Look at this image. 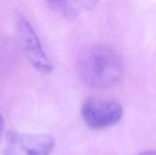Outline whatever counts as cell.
Wrapping results in <instances>:
<instances>
[{
    "instance_id": "7a4b0ae2",
    "label": "cell",
    "mask_w": 156,
    "mask_h": 155,
    "mask_svg": "<svg viewBox=\"0 0 156 155\" xmlns=\"http://www.w3.org/2000/svg\"><path fill=\"white\" fill-rule=\"evenodd\" d=\"M123 115L122 105L112 100L90 98L81 107V117L90 129L103 130L118 123Z\"/></svg>"
},
{
    "instance_id": "5b68a950",
    "label": "cell",
    "mask_w": 156,
    "mask_h": 155,
    "mask_svg": "<svg viewBox=\"0 0 156 155\" xmlns=\"http://www.w3.org/2000/svg\"><path fill=\"white\" fill-rule=\"evenodd\" d=\"M48 2L56 13L72 19L91 11L97 0H48Z\"/></svg>"
},
{
    "instance_id": "52a82bcc",
    "label": "cell",
    "mask_w": 156,
    "mask_h": 155,
    "mask_svg": "<svg viewBox=\"0 0 156 155\" xmlns=\"http://www.w3.org/2000/svg\"><path fill=\"white\" fill-rule=\"evenodd\" d=\"M139 155H156V152L154 151H151V152H145V153H143Z\"/></svg>"
},
{
    "instance_id": "3957f363",
    "label": "cell",
    "mask_w": 156,
    "mask_h": 155,
    "mask_svg": "<svg viewBox=\"0 0 156 155\" xmlns=\"http://www.w3.org/2000/svg\"><path fill=\"white\" fill-rule=\"evenodd\" d=\"M56 145L48 134L9 132L5 139L4 155H50Z\"/></svg>"
},
{
    "instance_id": "6da1fadb",
    "label": "cell",
    "mask_w": 156,
    "mask_h": 155,
    "mask_svg": "<svg viewBox=\"0 0 156 155\" xmlns=\"http://www.w3.org/2000/svg\"><path fill=\"white\" fill-rule=\"evenodd\" d=\"M77 69L82 82L93 89L112 87L123 75L120 54L107 45H95L84 49L79 57Z\"/></svg>"
},
{
    "instance_id": "8992f818",
    "label": "cell",
    "mask_w": 156,
    "mask_h": 155,
    "mask_svg": "<svg viewBox=\"0 0 156 155\" xmlns=\"http://www.w3.org/2000/svg\"><path fill=\"white\" fill-rule=\"evenodd\" d=\"M4 129H5V121H4V118L2 117V115H0V140H1Z\"/></svg>"
},
{
    "instance_id": "277c9868",
    "label": "cell",
    "mask_w": 156,
    "mask_h": 155,
    "mask_svg": "<svg viewBox=\"0 0 156 155\" xmlns=\"http://www.w3.org/2000/svg\"><path fill=\"white\" fill-rule=\"evenodd\" d=\"M17 33L21 48L30 64L42 73H51L54 66L45 53L33 26L24 16L17 21Z\"/></svg>"
}]
</instances>
